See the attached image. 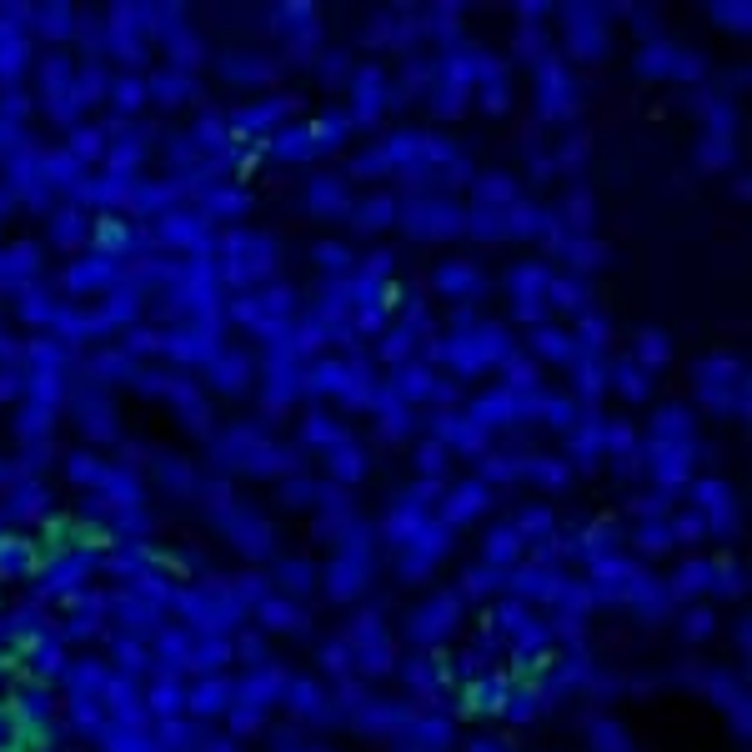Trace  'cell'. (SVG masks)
Returning a JSON list of instances; mask_svg holds the SVG:
<instances>
[]
</instances>
